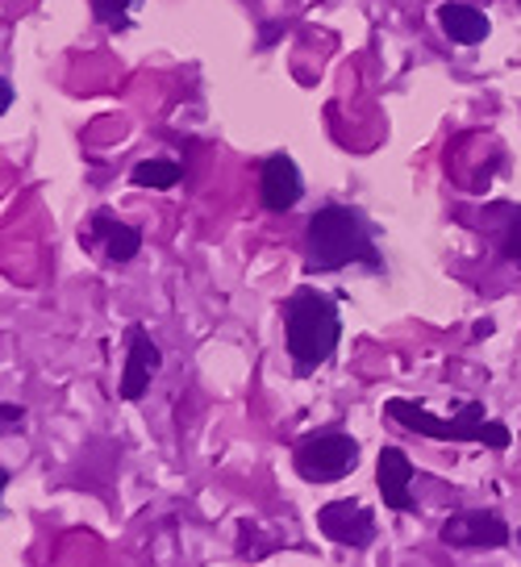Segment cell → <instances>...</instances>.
Wrapping results in <instances>:
<instances>
[{
  "label": "cell",
  "mask_w": 521,
  "mask_h": 567,
  "mask_svg": "<svg viewBox=\"0 0 521 567\" xmlns=\"http://www.w3.org/2000/svg\"><path fill=\"white\" fill-rule=\"evenodd\" d=\"M500 255L521 267V205H518V209H509L505 234H500Z\"/></svg>",
  "instance_id": "14"
},
{
  "label": "cell",
  "mask_w": 521,
  "mask_h": 567,
  "mask_svg": "<svg viewBox=\"0 0 521 567\" xmlns=\"http://www.w3.org/2000/svg\"><path fill=\"white\" fill-rule=\"evenodd\" d=\"M25 413L22 409H13V405H4V430H13V422H22Z\"/></svg>",
  "instance_id": "16"
},
{
  "label": "cell",
  "mask_w": 521,
  "mask_h": 567,
  "mask_svg": "<svg viewBox=\"0 0 521 567\" xmlns=\"http://www.w3.org/2000/svg\"><path fill=\"white\" fill-rule=\"evenodd\" d=\"M342 338V317H338V305H334L326 292L317 288H301L292 292L284 305V342L288 354H292V367L305 376V372H317L326 359L334 354Z\"/></svg>",
  "instance_id": "2"
},
{
  "label": "cell",
  "mask_w": 521,
  "mask_h": 567,
  "mask_svg": "<svg viewBox=\"0 0 521 567\" xmlns=\"http://www.w3.org/2000/svg\"><path fill=\"white\" fill-rule=\"evenodd\" d=\"M384 413H388L397 425H404V430L426 434V438H438V443H484V447H493V450H505L513 443L509 425L488 422V413H484V405L480 401L463 405L459 418H434V413L422 409V405L392 397V401L384 405Z\"/></svg>",
  "instance_id": "3"
},
{
  "label": "cell",
  "mask_w": 521,
  "mask_h": 567,
  "mask_svg": "<svg viewBox=\"0 0 521 567\" xmlns=\"http://www.w3.org/2000/svg\"><path fill=\"white\" fill-rule=\"evenodd\" d=\"M376 484H379V496H384V505L388 509H397V514H409V509H417V500H413V463H409V455L401 447H384L376 459Z\"/></svg>",
  "instance_id": "9"
},
{
  "label": "cell",
  "mask_w": 521,
  "mask_h": 567,
  "mask_svg": "<svg viewBox=\"0 0 521 567\" xmlns=\"http://www.w3.org/2000/svg\"><path fill=\"white\" fill-rule=\"evenodd\" d=\"M438 22H443L450 43H459V47H475V43L488 38V17H484L475 4H459V0H450V4L438 9Z\"/></svg>",
  "instance_id": "11"
},
{
  "label": "cell",
  "mask_w": 521,
  "mask_h": 567,
  "mask_svg": "<svg viewBox=\"0 0 521 567\" xmlns=\"http://www.w3.org/2000/svg\"><path fill=\"white\" fill-rule=\"evenodd\" d=\"M317 530L338 546H351V551H363V546L376 543V518L367 505L359 500H330L317 509Z\"/></svg>",
  "instance_id": "6"
},
{
  "label": "cell",
  "mask_w": 521,
  "mask_h": 567,
  "mask_svg": "<svg viewBox=\"0 0 521 567\" xmlns=\"http://www.w3.org/2000/svg\"><path fill=\"white\" fill-rule=\"evenodd\" d=\"M438 539L455 551H500L513 543V530L497 509H459L443 521Z\"/></svg>",
  "instance_id": "5"
},
{
  "label": "cell",
  "mask_w": 521,
  "mask_h": 567,
  "mask_svg": "<svg viewBox=\"0 0 521 567\" xmlns=\"http://www.w3.org/2000/svg\"><path fill=\"white\" fill-rule=\"evenodd\" d=\"M518 543H521V534H518Z\"/></svg>",
  "instance_id": "17"
},
{
  "label": "cell",
  "mask_w": 521,
  "mask_h": 567,
  "mask_svg": "<svg viewBox=\"0 0 521 567\" xmlns=\"http://www.w3.org/2000/svg\"><path fill=\"white\" fill-rule=\"evenodd\" d=\"M292 468L308 484H334V480H342L359 468V443L351 434H338V430L313 434L292 450Z\"/></svg>",
  "instance_id": "4"
},
{
  "label": "cell",
  "mask_w": 521,
  "mask_h": 567,
  "mask_svg": "<svg viewBox=\"0 0 521 567\" xmlns=\"http://www.w3.org/2000/svg\"><path fill=\"white\" fill-rule=\"evenodd\" d=\"M367 217L355 213L351 205H326L308 217L305 230V276H330L351 263L379 267L376 242H372Z\"/></svg>",
  "instance_id": "1"
},
{
  "label": "cell",
  "mask_w": 521,
  "mask_h": 567,
  "mask_svg": "<svg viewBox=\"0 0 521 567\" xmlns=\"http://www.w3.org/2000/svg\"><path fill=\"white\" fill-rule=\"evenodd\" d=\"M138 189H175L180 180H184V167L171 164V159H146V164L134 167V176H130Z\"/></svg>",
  "instance_id": "12"
},
{
  "label": "cell",
  "mask_w": 521,
  "mask_h": 567,
  "mask_svg": "<svg viewBox=\"0 0 521 567\" xmlns=\"http://www.w3.org/2000/svg\"><path fill=\"white\" fill-rule=\"evenodd\" d=\"M259 192H263V209L288 213L296 209V201L305 196V180H301V171H296V164L288 155H267L263 159Z\"/></svg>",
  "instance_id": "8"
},
{
  "label": "cell",
  "mask_w": 521,
  "mask_h": 567,
  "mask_svg": "<svg viewBox=\"0 0 521 567\" xmlns=\"http://www.w3.org/2000/svg\"><path fill=\"white\" fill-rule=\"evenodd\" d=\"M96 234H100V246H105V255L113 263H130L138 251H143V230L138 226H125V221H118L113 213H96L93 217Z\"/></svg>",
  "instance_id": "10"
},
{
  "label": "cell",
  "mask_w": 521,
  "mask_h": 567,
  "mask_svg": "<svg viewBox=\"0 0 521 567\" xmlns=\"http://www.w3.org/2000/svg\"><path fill=\"white\" fill-rule=\"evenodd\" d=\"M138 0H93V13L100 25H109V29H125V17H130V9H134Z\"/></svg>",
  "instance_id": "13"
},
{
  "label": "cell",
  "mask_w": 521,
  "mask_h": 567,
  "mask_svg": "<svg viewBox=\"0 0 521 567\" xmlns=\"http://www.w3.org/2000/svg\"><path fill=\"white\" fill-rule=\"evenodd\" d=\"M159 367H163V354L155 347V338L146 334V326H130V351H125V372H121V397H125V401H143Z\"/></svg>",
  "instance_id": "7"
},
{
  "label": "cell",
  "mask_w": 521,
  "mask_h": 567,
  "mask_svg": "<svg viewBox=\"0 0 521 567\" xmlns=\"http://www.w3.org/2000/svg\"><path fill=\"white\" fill-rule=\"evenodd\" d=\"M0 109H4V113L13 109V84H9V80H0Z\"/></svg>",
  "instance_id": "15"
}]
</instances>
